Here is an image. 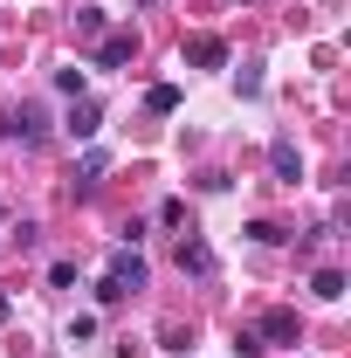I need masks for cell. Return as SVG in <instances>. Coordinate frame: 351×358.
<instances>
[{
  "instance_id": "1",
  "label": "cell",
  "mask_w": 351,
  "mask_h": 358,
  "mask_svg": "<svg viewBox=\"0 0 351 358\" xmlns=\"http://www.w3.org/2000/svg\"><path fill=\"white\" fill-rule=\"evenodd\" d=\"M131 289H145V255H138V248H117V255H110V275L96 282V303H117V296H131Z\"/></svg>"
},
{
  "instance_id": "2",
  "label": "cell",
  "mask_w": 351,
  "mask_h": 358,
  "mask_svg": "<svg viewBox=\"0 0 351 358\" xmlns=\"http://www.w3.org/2000/svg\"><path fill=\"white\" fill-rule=\"evenodd\" d=\"M0 131L14 138V145H42V138H48V117H42V103H14V110L0 117Z\"/></svg>"
},
{
  "instance_id": "3",
  "label": "cell",
  "mask_w": 351,
  "mask_h": 358,
  "mask_svg": "<svg viewBox=\"0 0 351 358\" xmlns=\"http://www.w3.org/2000/svg\"><path fill=\"white\" fill-rule=\"evenodd\" d=\"M186 62H193V69H220V62H227V42H220V35H186Z\"/></svg>"
},
{
  "instance_id": "4",
  "label": "cell",
  "mask_w": 351,
  "mask_h": 358,
  "mask_svg": "<svg viewBox=\"0 0 351 358\" xmlns=\"http://www.w3.org/2000/svg\"><path fill=\"white\" fill-rule=\"evenodd\" d=\"M268 166H275V179H282V186H296V179H303V152H296L289 138H275V145H268Z\"/></svg>"
},
{
  "instance_id": "5",
  "label": "cell",
  "mask_w": 351,
  "mask_h": 358,
  "mask_svg": "<svg viewBox=\"0 0 351 358\" xmlns=\"http://www.w3.org/2000/svg\"><path fill=\"white\" fill-rule=\"evenodd\" d=\"M179 268H193V275H214V248L186 234V241H179Z\"/></svg>"
},
{
  "instance_id": "6",
  "label": "cell",
  "mask_w": 351,
  "mask_h": 358,
  "mask_svg": "<svg viewBox=\"0 0 351 358\" xmlns=\"http://www.w3.org/2000/svg\"><path fill=\"white\" fill-rule=\"evenodd\" d=\"M262 338H268V345H296V310H268L262 317Z\"/></svg>"
},
{
  "instance_id": "7",
  "label": "cell",
  "mask_w": 351,
  "mask_h": 358,
  "mask_svg": "<svg viewBox=\"0 0 351 358\" xmlns=\"http://www.w3.org/2000/svg\"><path fill=\"white\" fill-rule=\"evenodd\" d=\"M96 124H103V110H96L89 96H76V110H69V138H96Z\"/></svg>"
},
{
  "instance_id": "8",
  "label": "cell",
  "mask_w": 351,
  "mask_h": 358,
  "mask_svg": "<svg viewBox=\"0 0 351 358\" xmlns=\"http://www.w3.org/2000/svg\"><path fill=\"white\" fill-rule=\"evenodd\" d=\"M145 110H152V117H173V110H179V90L173 83H152V90H145Z\"/></svg>"
},
{
  "instance_id": "9",
  "label": "cell",
  "mask_w": 351,
  "mask_h": 358,
  "mask_svg": "<svg viewBox=\"0 0 351 358\" xmlns=\"http://www.w3.org/2000/svg\"><path fill=\"white\" fill-rule=\"evenodd\" d=\"M131 55H138V35H110L96 62H103V69H117V62H131Z\"/></svg>"
},
{
  "instance_id": "10",
  "label": "cell",
  "mask_w": 351,
  "mask_h": 358,
  "mask_svg": "<svg viewBox=\"0 0 351 358\" xmlns=\"http://www.w3.org/2000/svg\"><path fill=\"white\" fill-rule=\"evenodd\" d=\"M310 289H317L324 303H338V296H345V268H317V275H310Z\"/></svg>"
},
{
  "instance_id": "11",
  "label": "cell",
  "mask_w": 351,
  "mask_h": 358,
  "mask_svg": "<svg viewBox=\"0 0 351 358\" xmlns=\"http://www.w3.org/2000/svg\"><path fill=\"white\" fill-rule=\"evenodd\" d=\"M103 166H110L103 152H83V166H76V186H96V179H103Z\"/></svg>"
},
{
  "instance_id": "12",
  "label": "cell",
  "mask_w": 351,
  "mask_h": 358,
  "mask_svg": "<svg viewBox=\"0 0 351 358\" xmlns=\"http://www.w3.org/2000/svg\"><path fill=\"white\" fill-rule=\"evenodd\" d=\"M55 90L62 96H83V69H55Z\"/></svg>"
},
{
  "instance_id": "13",
  "label": "cell",
  "mask_w": 351,
  "mask_h": 358,
  "mask_svg": "<svg viewBox=\"0 0 351 358\" xmlns=\"http://www.w3.org/2000/svg\"><path fill=\"white\" fill-rule=\"evenodd\" d=\"M248 234H255L262 248H275V241H289V234H282V227H275V221H255V227H248Z\"/></svg>"
},
{
  "instance_id": "14",
  "label": "cell",
  "mask_w": 351,
  "mask_h": 358,
  "mask_svg": "<svg viewBox=\"0 0 351 358\" xmlns=\"http://www.w3.org/2000/svg\"><path fill=\"white\" fill-rule=\"evenodd\" d=\"M7 310H14V303H7V296H0V324H7Z\"/></svg>"
}]
</instances>
